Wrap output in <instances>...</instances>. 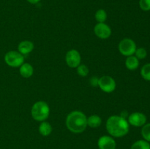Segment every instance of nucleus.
Segmentation results:
<instances>
[{
    "mask_svg": "<svg viewBox=\"0 0 150 149\" xmlns=\"http://www.w3.org/2000/svg\"><path fill=\"white\" fill-rule=\"evenodd\" d=\"M106 130L113 137H122L128 134L130 124L120 115H111L106 121Z\"/></svg>",
    "mask_w": 150,
    "mask_h": 149,
    "instance_id": "nucleus-1",
    "label": "nucleus"
},
{
    "mask_svg": "<svg viewBox=\"0 0 150 149\" xmlns=\"http://www.w3.org/2000/svg\"><path fill=\"white\" fill-rule=\"evenodd\" d=\"M66 127L75 134L83 132L87 127V117L81 111H72L66 118Z\"/></svg>",
    "mask_w": 150,
    "mask_h": 149,
    "instance_id": "nucleus-2",
    "label": "nucleus"
},
{
    "mask_svg": "<svg viewBox=\"0 0 150 149\" xmlns=\"http://www.w3.org/2000/svg\"><path fill=\"white\" fill-rule=\"evenodd\" d=\"M50 114L49 105L44 101H38L35 102L32 107L31 115L37 121H45L48 118Z\"/></svg>",
    "mask_w": 150,
    "mask_h": 149,
    "instance_id": "nucleus-3",
    "label": "nucleus"
},
{
    "mask_svg": "<svg viewBox=\"0 0 150 149\" xmlns=\"http://www.w3.org/2000/svg\"><path fill=\"white\" fill-rule=\"evenodd\" d=\"M4 61L11 67H20L24 63V56L16 51H10L4 55Z\"/></svg>",
    "mask_w": 150,
    "mask_h": 149,
    "instance_id": "nucleus-4",
    "label": "nucleus"
},
{
    "mask_svg": "<svg viewBox=\"0 0 150 149\" xmlns=\"http://www.w3.org/2000/svg\"><path fill=\"white\" fill-rule=\"evenodd\" d=\"M118 48L120 53L127 57L134 55L137 47L133 39L130 38H124L120 42Z\"/></svg>",
    "mask_w": 150,
    "mask_h": 149,
    "instance_id": "nucleus-5",
    "label": "nucleus"
},
{
    "mask_svg": "<svg viewBox=\"0 0 150 149\" xmlns=\"http://www.w3.org/2000/svg\"><path fill=\"white\" fill-rule=\"evenodd\" d=\"M98 86L105 93H112L116 89V81L109 75H103L99 78Z\"/></svg>",
    "mask_w": 150,
    "mask_h": 149,
    "instance_id": "nucleus-6",
    "label": "nucleus"
},
{
    "mask_svg": "<svg viewBox=\"0 0 150 149\" xmlns=\"http://www.w3.org/2000/svg\"><path fill=\"white\" fill-rule=\"evenodd\" d=\"M65 61L67 66L70 68H76L81 64V56L77 50L72 49L67 52L65 56Z\"/></svg>",
    "mask_w": 150,
    "mask_h": 149,
    "instance_id": "nucleus-7",
    "label": "nucleus"
},
{
    "mask_svg": "<svg viewBox=\"0 0 150 149\" xmlns=\"http://www.w3.org/2000/svg\"><path fill=\"white\" fill-rule=\"evenodd\" d=\"M127 120L130 125L136 127H142L145 124H146L147 118L146 115L142 112H135L129 115Z\"/></svg>",
    "mask_w": 150,
    "mask_h": 149,
    "instance_id": "nucleus-8",
    "label": "nucleus"
},
{
    "mask_svg": "<svg viewBox=\"0 0 150 149\" xmlns=\"http://www.w3.org/2000/svg\"><path fill=\"white\" fill-rule=\"evenodd\" d=\"M94 32L98 38L102 39H108L111 35V29L105 23H98L95 26Z\"/></svg>",
    "mask_w": 150,
    "mask_h": 149,
    "instance_id": "nucleus-9",
    "label": "nucleus"
},
{
    "mask_svg": "<svg viewBox=\"0 0 150 149\" xmlns=\"http://www.w3.org/2000/svg\"><path fill=\"white\" fill-rule=\"evenodd\" d=\"M98 146L99 149H116L117 143L111 136L103 135L98 139Z\"/></svg>",
    "mask_w": 150,
    "mask_h": 149,
    "instance_id": "nucleus-10",
    "label": "nucleus"
},
{
    "mask_svg": "<svg viewBox=\"0 0 150 149\" xmlns=\"http://www.w3.org/2000/svg\"><path fill=\"white\" fill-rule=\"evenodd\" d=\"M34 48H35V46H34L33 42L29 40H23L18 44V51L23 56L28 55L32 52Z\"/></svg>",
    "mask_w": 150,
    "mask_h": 149,
    "instance_id": "nucleus-11",
    "label": "nucleus"
},
{
    "mask_svg": "<svg viewBox=\"0 0 150 149\" xmlns=\"http://www.w3.org/2000/svg\"><path fill=\"white\" fill-rule=\"evenodd\" d=\"M19 72L20 74L24 78H29L32 77L34 73V68L32 64L29 63H23L19 67Z\"/></svg>",
    "mask_w": 150,
    "mask_h": 149,
    "instance_id": "nucleus-12",
    "label": "nucleus"
},
{
    "mask_svg": "<svg viewBox=\"0 0 150 149\" xmlns=\"http://www.w3.org/2000/svg\"><path fill=\"white\" fill-rule=\"evenodd\" d=\"M125 67L127 70H136L139 68V59H138L134 55L127 56L125 59Z\"/></svg>",
    "mask_w": 150,
    "mask_h": 149,
    "instance_id": "nucleus-13",
    "label": "nucleus"
},
{
    "mask_svg": "<svg viewBox=\"0 0 150 149\" xmlns=\"http://www.w3.org/2000/svg\"><path fill=\"white\" fill-rule=\"evenodd\" d=\"M38 130H39V132L41 135L44 136V137H47V136L50 135L51 134L53 129L50 123L44 121L40 123Z\"/></svg>",
    "mask_w": 150,
    "mask_h": 149,
    "instance_id": "nucleus-14",
    "label": "nucleus"
},
{
    "mask_svg": "<svg viewBox=\"0 0 150 149\" xmlns=\"http://www.w3.org/2000/svg\"><path fill=\"white\" fill-rule=\"evenodd\" d=\"M102 124V119L98 115H92L87 118V126L91 128H98Z\"/></svg>",
    "mask_w": 150,
    "mask_h": 149,
    "instance_id": "nucleus-15",
    "label": "nucleus"
},
{
    "mask_svg": "<svg viewBox=\"0 0 150 149\" xmlns=\"http://www.w3.org/2000/svg\"><path fill=\"white\" fill-rule=\"evenodd\" d=\"M130 149H150V143L143 140H139L133 143Z\"/></svg>",
    "mask_w": 150,
    "mask_h": 149,
    "instance_id": "nucleus-16",
    "label": "nucleus"
},
{
    "mask_svg": "<svg viewBox=\"0 0 150 149\" xmlns=\"http://www.w3.org/2000/svg\"><path fill=\"white\" fill-rule=\"evenodd\" d=\"M108 15H107L106 11L103 9H99L96 11L95 15V20L98 21V23H105L106 20Z\"/></svg>",
    "mask_w": 150,
    "mask_h": 149,
    "instance_id": "nucleus-17",
    "label": "nucleus"
},
{
    "mask_svg": "<svg viewBox=\"0 0 150 149\" xmlns=\"http://www.w3.org/2000/svg\"><path fill=\"white\" fill-rule=\"evenodd\" d=\"M141 75L144 80L150 81V63L144 64L141 69Z\"/></svg>",
    "mask_w": 150,
    "mask_h": 149,
    "instance_id": "nucleus-18",
    "label": "nucleus"
},
{
    "mask_svg": "<svg viewBox=\"0 0 150 149\" xmlns=\"http://www.w3.org/2000/svg\"><path fill=\"white\" fill-rule=\"evenodd\" d=\"M141 132L144 140L150 143V123H146L142 127Z\"/></svg>",
    "mask_w": 150,
    "mask_h": 149,
    "instance_id": "nucleus-19",
    "label": "nucleus"
},
{
    "mask_svg": "<svg viewBox=\"0 0 150 149\" xmlns=\"http://www.w3.org/2000/svg\"><path fill=\"white\" fill-rule=\"evenodd\" d=\"M135 56L139 60L144 59L147 56V51L145 48H136V52H135Z\"/></svg>",
    "mask_w": 150,
    "mask_h": 149,
    "instance_id": "nucleus-20",
    "label": "nucleus"
},
{
    "mask_svg": "<svg viewBox=\"0 0 150 149\" xmlns=\"http://www.w3.org/2000/svg\"><path fill=\"white\" fill-rule=\"evenodd\" d=\"M77 68V73L79 76L81 77H86L89 74V68L86 67L85 64H81L79 67H76Z\"/></svg>",
    "mask_w": 150,
    "mask_h": 149,
    "instance_id": "nucleus-21",
    "label": "nucleus"
},
{
    "mask_svg": "<svg viewBox=\"0 0 150 149\" xmlns=\"http://www.w3.org/2000/svg\"><path fill=\"white\" fill-rule=\"evenodd\" d=\"M139 7L143 11H149L150 0H139Z\"/></svg>",
    "mask_w": 150,
    "mask_h": 149,
    "instance_id": "nucleus-22",
    "label": "nucleus"
},
{
    "mask_svg": "<svg viewBox=\"0 0 150 149\" xmlns=\"http://www.w3.org/2000/svg\"><path fill=\"white\" fill-rule=\"evenodd\" d=\"M98 82H99V78L97 77H92L90 78V80H89V83H90V85L93 87H97L98 86Z\"/></svg>",
    "mask_w": 150,
    "mask_h": 149,
    "instance_id": "nucleus-23",
    "label": "nucleus"
},
{
    "mask_svg": "<svg viewBox=\"0 0 150 149\" xmlns=\"http://www.w3.org/2000/svg\"><path fill=\"white\" fill-rule=\"evenodd\" d=\"M128 115H129L128 112H127L126 110H124L121 112V115H120V116L122 117V118H125V119H127V117H128Z\"/></svg>",
    "mask_w": 150,
    "mask_h": 149,
    "instance_id": "nucleus-24",
    "label": "nucleus"
},
{
    "mask_svg": "<svg viewBox=\"0 0 150 149\" xmlns=\"http://www.w3.org/2000/svg\"><path fill=\"white\" fill-rule=\"evenodd\" d=\"M26 1H27L29 3H30V4H38V3H39L41 0H26Z\"/></svg>",
    "mask_w": 150,
    "mask_h": 149,
    "instance_id": "nucleus-25",
    "label": "nucleus"
}]
</instances>
